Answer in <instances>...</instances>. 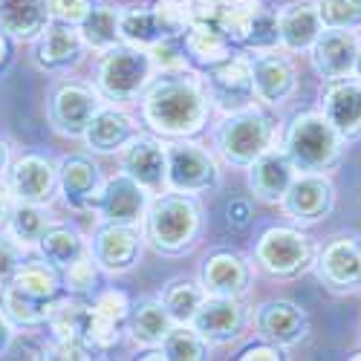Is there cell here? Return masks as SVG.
<instances>
[{
    "label": "cell",
    "instance_id": "51",
    "mask_svg": "<svg viewBox=\"0 0 361 361\" xmlns=\"http://www.w3.org/2000/svg\"><path fill=\"white\" fill-rule=\"evenodd\" d=\"M6 168H9V147L4 139H0V176L6 173Z\"/></svg>",
    "mask_w": 361,
    "mask_h": 361
},
{
    "label": "cell",
    "instance_id": "46",
    "mask_svg": "<svg viewBox=\"0 0 361 361\" xmlns=\"http://www.w3.org/2000/svg\"><path fill=\"white\" fill-rule=\"evenodd\" d=\"M191 23H214L217 0H185Z\"/></svg>",
    "mask_w": 361,
    "mask_h": 361
},
{
    "label": "cell",
    "instance_id": "40",
    "mask_svg": "<svg viewBox=\"0 0 361 361\" xmlns=\"http://www.w3.org/2000/svg\"><path fill=\"white\" fill-rule=\"evenodd\" d=\"M150 9H154L157 26H159V32L165 38H183L185 29L191 26L185 0H157Z\"/></svg>",
    "mask_w": 361,
    "mask_h": 361
},
{
    "label": "cell",
    "instance_id": "44",
    "mask_svg": "<svg viewBox=\"0 0 361 361\" xmlns=\"http://www.w3.org/2000/svg\"><path fill=\"white\" fill-rule=\"evenodd\" d=\"M44 358H73V361H84V358H93V347H90L84 338H55V347H49Z\"/></svg>",
    "mask_w": 361,
    "mask_h": 361
},
{
    "label": "cell",
    "instance_id": "18",
    "mask_svg": "<svg viewBox=\"0 0 361 361\" xmlns=\"http://www.w3.org/2000/svg\"><path fill=\"white\" fill-rule=\"evenodd\" d=\"M257 333L278 347H295L307 338L310 333V318L292 300H266L255 312Z\"/></svg>",
    "mask_w": 361,
    "mask_h": 361
},
{
    "label": "cell",
    "instance_id": "9",
    "mask_svg": "<svg viewBox=\"0 0 361 361\" xmlns=\"http://www.w3.org/2000/svg\"><path fill=\"white\" fill-rule=\"evenodd\" d=\"M130 315V298L122 289H104L87 304V321H84V341L93 350H107L118 344L122 333L128 329Z\"/></svg>",
    "mask_w": 361,
    "mask_h": 361
},
{
    "label": "cell",
    "instance_id": "19",
    "mask_svg": "<svg viewBox=\"0 0 361 361\" xmlns=\"http://www.w3.org/2000/svg\"><path fill=\"white\" fill-rule=\"evenodd\" d=\"M252 283V266L237 252H214L205 257L200 286L205 295H223V298H243Z\"/></svg>",
    "mask_w": 361,
    "mask_h": 361
},
{
    "label": "cell",
    "instance_id": "3",
    "mask_svg": "<svg viewBox=\"0 0 361 361\" xmlns=\"http://www.w3.org/2000/svg\"><path fill=\"white\" fill-rule=\"evenodd\" d=\"M344 139L318 110H307L292 118L286 130V157L298 173H324L341 157Z\"/></svg>",
    "mask_w": 361,
    "mask_h": 361
},
{
    "label": "cell",
    "instance_id": "42",
    "mask_svg": "<svg viewBox=\"0 0 361 361\" xmlns=\"http://www.w3.org/2000/svg\"><path fill=\"white\" fill-rule=\"evenodd\" d=\"M150 52V61H154L157 70L162 73H183L188 67V55L183 49V41L179 38H162L154 47L147 49Z\"/></svg>",
    "mask_w": 361,
    "mask_h": 361
},
{
    "label": "cell",
    "instance_id": "38",
    "mask_svg": "<svg viewBox=\"0 0 361 361\" xmlns=\"http://www.w3.org/2000/svg\"><path fill=\"white\" fill-rule=\"evenodd\" d=\"M84 321H87V304L75 298H61L49 315V326L55 338H84Z\"/></svg>",
    "mask_w": 361,
    "mask_h": 361
},
{
    "label": "cell",
    "instance_id": "36",
    "mask_svg": "<svg viewBox=\"0 0 361 361\" xmlns=\"http://www.w3.org/2000/svg\"><path fill=\"white\" fill-rule=\"evenodd\" d=\"M159 353L168 361H202L208 358V341L191 324H173L159 344Z\"/></svg>",
    "mask_w": 361,
    "mask_h": 361
},
{
    "label": "cell",
    "instance_id": "27",
    "mask_svg": "<svg viewBox=\"0 0 361 361\" xmlns=\"http://www.w3.org/2000/svg\"><path fill=\"white\" fill-rule=\"evenodd\" d=\"M133 136H136V125L128 113L113 110V107H99V113L90 118L81 139L96 154H122V147Z\"/></svg>",
    "mask_w": 361,
    "mask_h": 361
},
{
    "label": "cell",
    "instance_id": "41",
    "mask_svg": "<svg viewBox=\"0 0 361 361\" xmlns=\"http://www.w3.org/2000/svg\"><path fill=\"white\" fill-rule=\"evenodd\" d=\"M64 286L73 292V295H93L96 286H99V263L93 260V255H81L73 266L64 269Z\"/></svg>",
    "mask_w": 361,
    "mask_h": 361
},
{
    "label": "cell",
    "instance_id": "28",
    "mask_svg": "<svg viewBox=\"0 0 361 361\" xmlns=\"http://www.w3.org/2000/svg\"><path fill=\"white\" fill-rule=\"evenodd\" d=\"M49 23L47 0H0V29L18 41H32Z\"/></svg>",
    "mask_w": 361,
    "mask_h": 361
},
{
    "label": "cell",
    "instance_id": "8",
    "mask_svg": "<svg viewBox=\"0 0 361 361\" xmlns=\"http://www.w3.org/2000/svg\"><path fill=\"white\" fill-rule=\"evenodd\" d=\"M205 96L214 102L220 110L231 113L240 107H249L255 99V84H252V58L246 55H228L223 61L205 67Z\"/></svg>",
    "mask_w": 361,
    "mask_h": 361
},
{
    "label": "cell",
    "instance_id": "39",
    "mask_svg": "<svg viewBox=\"0 0 361 361\" xmlns=\"http://www.w3.org/2000/svg\"><path fill=\"white\" fill-rule=\"evenodd\" d=\"M326 29H361V0H315Z\"/></svg>",
    "mask_w": 361,
    "mask_h": 361
},
{
    "label": "cell",
    "instance_id": "16",
    "mask_svg": "<svg viewBox=\"0 0 361 361\" xmlns=\"http://www.w3.org/2000/svg\"><path fill=\"white\" fill-rule=\"evenodd\" d=\"M355 52H358V38L350 29H321L315 44L310 47L312 67L324 81H338L350 78L355 67Z\"/></svg>",
    "mask_w": 361,
    "mask_h": 361
},
{
    "label": "cell",
    "instance_id": "20",
    "mask_svg": "<svg viewBox=\"0 0 361 361\" xmlns=\"http://www.w3.org/2000/svg\"><path fill=\"white\" fill-rule=\"evenodd\" d=\"M102 185V171L93 159L64 157L58 165V188L64 194V202L75 212H93Z\"/></svg>",
    "mask_w": 361,
    "mask_h": 361
},
{
    "label": "cell",
    "instance_id": "6",
    "mask_svg": "<svg viewBox=\"0 0 361 361\" xmlns=\"http://www.w3.org/2000/svg\"><path fill=\"white\" fill-rule=\"evenodd\" d=\"M165 165H168V188L179 194H200L217 185L220 171L208 150L188 139H173L165 145Z\"/></svg>",
    "mask_w": 361,
    "mask_h": 361
},
{
    "label": "cell",
    "instance_id": "29",
    "mask_svg": "<svg viewBox=\"0 0 361 361\" xmlns=\"http://www.w3.org/2000/svg\"><path fill=\"white\" fill-rule=\"evenodd\" d=\"M171 326H173V318L162 307V300H139V304H130L128 333L139 347L157 350L162 338L171 333Z\"/></svg>",
    "mask_w": 361,
    "mask_h": 361
},
{
    "label": "cell",
    "instance_id": "45",
    "mask_svg": "<svg viewBox=\"0 0 361 361\" xmlns=\"http://www.w3.org/2000/svg\"><path fill=\"white\" fill-rule=\"evenodd\" d=\"M20 266V257H18V249L6 240H0V286H6L12 281V275L18 272Z\"/></svg>",
    "mask_w": 361,
    "mask_h": 361
},
{
    "label": "cell",
    "instance_id": "14",
    "mask_svg": "<svg viewBox=\"0 0 361 361\" xmlns=\"http://www.w3.org/2000/svg\"><path fill=\"white\" fill-rule=\"evenodd\" d=\"M122 173H128L147 194H162L168 188L165 145L150 136H133L122 147Z\"/></svg>",
    "mask_w": 361,
    "mask_h": 361
},
{
    "label": "cell",
    "instance_id": "21",
    "mask_svg": "<svg viewBox=\"0 0 361 361\" xmlns=\"http://www.w3.org/2000/svg\"><path fill=\"white\" fill-rule=\"evenodd\" d=\"M84 38L78 32V26L73 23H61V20H49L44 26V32L38 35V47H35V61L41 70L47 73H58V70H70L73 64L81 61L84 52Z\"/></svg>",
    "mask_w": 361,
    "mask_h": 361
},
{
    "label": "cell",
    "instance_id": "11",
    "mask_svg": "<svg viewBox=\"0 0 361 361\" xmlns=\"http://www.w3.org/2000/svg\"><path fill=\"white\" fill-rule=\"evenodd\" d=\"M99 96L93 93V87L67 81L61 87H55V93L49 99V118L55 130L70 139H81L90 118L99 113Z\"/></svg>",
    "mask_w": 361,
    "mask_h": 361
},
{
    "label": "cell",
    "instance_id": "43",
    "mask_svg": "<svg viewBox=\"0 0 361 361\" xmlns=\"http://www.w3.org/2000/svg\"><path fill=\"white\" fill-rule=\"evenodd\" d=\"M90 6H93V0H47L49 20H61V23H73V26H78L84 20Z\"/></svg>",
    "mask_w": 361,
    "mask_h": 361
},
{
    "label": "cell",
    "instance_id": "47",
    "mask_svg": "<svg viewBox=\"0 0 361 361\" xmlns=\"http://www.w3.org/2000/svg\"><path fill=\"white\" fill-rule=\"evenodd\" d=\"M237 358L240 361H275V358H283V353H281L278 344L269 341V344H252V347H246Z\"/></svg>",
    "mask_w": 361,
    "mask_h": 361
},
{
    "label": "cell",
    "instance_id": "53",
    "mask_svg": "<svg viewBox=\"0 0 361 361\" xmlns=\"http://www.w3.org/2000/svg\"><path fill=\"white\" fill-rule=\"evenodd\" d=\"M353 75L361 78V41H358V52H355V67H353Z\"/></svg>",
    "mask_w": 361,
    "mask_h": 361
},
{
    "label": "cell",
    "instance_id": "52",
    "mask_svg": "<svg viewBox=\"0 0 361 361\" xmlns=\"http://www.w3.org/2000/svg\"><path fill=\"white\" fill-rule=\"evenodd\" d=\"M6 52H9V44H6V32L0 29V64L6 61Z\"/></svg>",
    "mask_w": 361,
    "mask_h": 361
},
{
    "label": "cell",
    "instance_id": "24",
    "mask_svg": "<svg viewBox=\"0 0 361 361\" xmlns=\"http://www.w3.org/2000/svg\"><path fill=\"white\" fill-rule=\"evenodd\" d=\"M295 165L289 162L286 150L269 147L249 165V188L260 202H281L286 188L295 179Z\"/></svg>",
    "mask_w": 361,
    "mask_h": 361
},
{
    "label": "cell",
    "instance_id": "48",
    "mask_svg": "<svg viewBox=\"0 0 361 361\" xmlns=\"http://www.w3.org/2000/svg\"><path fill=\"white\" fill-rule=\"evenodd\" d=\"M226 214H228V223H231L234 228H243V226L249 223V202H243V200L231 202V205L226 208Z\"/></svg>",
    "mask_w": 361,
    "mask_h": 361
},
{
    "label": "cell",
    "instance_id": "13",
    "mask_svg": "<svg viewBox=\"0 0 361 361\" xmlns=\"http://www.w3.org/2000/svg\"><path fill=\"white\" fill-rule=\"evenodd\" d=\"M191 326L208 344H231L246 326V307L240 304V298L205 295L191 318Z\"/></svg>",
    "mask_w": 361,
    "mask_h": 361
},
{
    "label": "cell",
    "instance_id": "5",
    "mask_svg": "<svg viewBox=\"0 0 361 361\" xmlns=\"http://www.w3.org/2000/svg\"><path fill=\"white\" fill-rule=\"evenodd\" d=\"M150 75H154V61H150L147 49L130 47V44L125 47L116 44L102 58L96 84L110 102H130L139 93H145V87L150 84Z\"/></svg>",
    "mask_w": 361,
    "mask_h": 361
},
{
    "label": "cell",
    "instance_id": "50",
    "mask_svg": "<svg viewBox=\"0 0 361 361\" xmlns=\"http://www.w3.org/2000/svg\"><path fill=\"white\" fill-rule=\"evenodd\" d=\"M9 197H12V194H6L4 188H0V228H4V226H6V220H9V208H12Z\"/></svg>",
    "mask_w": 361,
    "mask_h": 361
},
{
    "label": "cell",
    "instance_id": "31",
    "mask_svg": "<svg viewBox=\"0 0 361 361\" xmlns=\"http://www.w3.org/2000/svg\"><path fill=\"white\" fill-rule=\"evenodd\" d=\"M266 12V0H217V15L214 23L220 26V32L231 41L243 47L252 26L257 18Z\"/></svg>",
    "mask_w": 361,
    "mask_h": 361
},
{
    "label": "cell",
    "instance_id": "23",
    "mask_svg": "<svg viewBox=\"0 0 361 361\" xmlns=\"http://www.w3.org/2000/svg\"><path fill=\"white\" fill-rule=\"evenodd\" d=\"M55 188H58V168L38 154L18 159L9 171V194L18 202L44 205L52 200Z\"/></svg>",
    "mask_w": 361,
    "mask_h": 361
},
{
    "label": "cell",
    "instance_id": "32",
    "mask_svg": "<svg viewBox=\"0 0 361 361\" xmlns=\"http://www.w3.org/2000/svg\"><path fill=\"white\" fill-rule=\"evenodd\" d=\"M38 246H41L44 260H47L52 269H58V272H64L67 266H73L81 255L90 252L87 243L81 240V234H78L75 228H70V226H49V228L41 234Z\"/></svg>",
    "mask_w": 361,
    "mask_h": 361
},
{
    "label": "cell",
    "instance_id": "17",
    "mask_svg": "<svg viewBox=\"0 0 361 361\" xmlns=\"http://www.w3.org/2000/svg\"><path fill=\"white\" fill-rule=\"evenodd\" d=\"M142 252V237L133 226H110L104 223V228H99V234L93 237V246L90 255L99 263V269L110 275H125L136 266Z\"/></svg>",
    "mask_w": 361,
    "mask_h": 361
},
{
    "label": "cell",
    "instance_id": "25",
    "mask_svg": "<svg viewBox=\"0 0 361 361\" xmlns=\"http://www.w3.org/2000/svg\"><path fill=\"white\" fill-rule=\"evenodd\" d=\"M318 275L338 292L361 289V246L350 237L333 240L318 257Z\"/></svg>",
    "mask_w": 361,
    "mask_h": 361
},
{
    "label": "cell",
    "instance_id": "49",
    "mask_svg": "<svg viewBox=\"0 0 361 361\" xmlns=\"http://www.w3.org/2000/svg\"><path fill=\"white\" fill-rule=\"evenodd\" d=\"M9 347H12V321L4 315V310H0V355H4Z\"/></svg>",
    "mask_w": 361,
    "mask_h": 361
},
{
    "label": "cell",
    "instance_id": "12",
    "mask_svg": "<svg viewBox=\"0 0 361 361\" xmlns=\"http://www.w3.org/2000/svg\"><path fill=\"white\" fill-rule=\"evenodd\" d=\"M147 205L150 194L139 183H133L128 173H116L102 185L96 212L110 226H136L139 220H145Z\"/></svg>",
    "mask_w": 361,
    "mask_h": 361
},
{
    "label": "cell",
    "instance_id": "7",
    "mask_svg": "<svg viewBox=\"0 0 361 361\" xmlns=\"http://www.w3.org/2000/svg\"><path fill=\"white\" fill-rule=\"evenodd\" d=\"M255 260L266 269L269 275L278 278H292L298 272H304L312 260V243L304 231L275 226L260 234L255 246Z\"/></svg>",
    "mask_w": 361,
    "mask_h": 361
},
{
    "label": "cell",
    "instance_id": "1",
    "mask_svg": "<svg viewBox=\"0 0 361 361\" xmlns=\"http://www.w3.org/2000/svg\"><path fill=\"white\" fill-rule=\"evenodd\" d=\"M142 116L157 130L171 139H188L202 130L208 118V96L202 81L183 73H162L145 87Z\"/></svg>",
    "mask_w": 361,
    "mask_h": 361
},
{
    "label": "cell",
    "instance_id": "15",
    "mask_svg": "<svg viewBox=\"0 0 361 361\" xmlns=\"http://www.w3.org/2000/svg\"><path fill=\"white\" fill-rule=\"evenodd\" d=\"M321 113L344 142L361 139V78L326 81L321 96Z\"/></svg>",
    "mask_w": 361,
    "mask_h": 361
},
{
    "label": "cell",
    "instance_id": "37",
    "mask_svg": "<svg viewBox=\"0 0 361 361\" xmlns=\"http://www.w3.org/2000/svg\"><path fill=\"white\" fill-rule=\"evenodd\" d=\"M202 298H205V292H202L200 283L179 278V281H173V283H168L162 289L159 300H162V307L168 310V315L173 318V324H191L197 307L202 304Z\"/></svg>",
    "mask_w": 361,
    "mask_h": 361
},
{
    "label": "cell",
    "instance_id": "2",
    "mask_svg": "<svg viewBox=\"0 0 361 361\" xmlns=\"http://www.w3.org/2000/svg\"><path fill=\"white\" fill-rule=\"evenodd\" d=\"M147 240L150 246L162 255H183L197 243V234L202 226L200 205L191 200V194H159L147 205Z\"/></svg>",
    "mask_w": 361,
    "mask_h": 361
},
{
    "label": "cell",
    "instance_id": "26",
    "mask_svg": "<svg viewBox=\"0 0 361 361\" xmlns=\"http://www.w3.org/2000/svg\"><path fill=\"white\" fill-rule=\"evenodd\" d=\"M321 29L324 23L312 0H295L278 9V38L289 52H310Z\"/></svg>",
    "mask_w": 361,
    "mask_h": 361
},
{
    "label": "cell",
    "instance_id": "35",
    "mask_svg": "<svg viewBox=\"0 0 361 361\" xmlns=\"http://www.w3.org/2000/svg\"><path fill=\"white\" fill-rule=\"evenodd\" d=\"M49 214L44 212L41 205L35 202H18L9 208V220H6V228L12 234L15 243L20 246H32L41 240V234L49 228Z\"/></svg>",
    "mask_w": 361,
    "mask_h": 361
},
{
    "label": "cell",
    "instance_id": "33",
    "mask_svg": "<svg viewBox=\"0 0 361 361\" xmlns=\"http://www.w3.org/2000/svg\"><path fill=\"white\" fill-rule=\"evenodd\" d=\"M78 32L87 47H93L99 52L113 49L122 35H118V9L113 6H90L84 20L78 23Z\"/></svg>",
    "mask_w": 361,
    "mask_h": 361
},
{
    "label": "cell",
    "instance_id": "10",
    "mask_svg": "<svg viewBox=\"0 0 361 361\" xmlns=\"http://www.w3.org/2000/svg\"><path fill=\"white\" fill-rule=\"evenodd\" d=\"M281 205L286 217L295 223H318L333 212L336 185L326 173H295Z\"/></svg>",
    "mask_w": 361,
    "mask_h": 361
},
{
    "label": "cell",
    "instance_id": "34",
    "mask_svg": "<svg viewBox=\"0 0 361 361\" xmlns=\"http://www.w3.org/2000/svg\"><path fill=\"white\" fill-rule=\"evenodd\" d=\"M118 35L130 47H142L150 49L157 41H162L165 35L159 32L154 9H142V6H130L118 12Z\"/></svg>",
    "mask_w": 361,
    "mask_h": 361
},
{
    "label": "cell",
    "instance_id": "30",
    "mask_svg": "<svg viewBox=\"0 0 361 361\" xmlns=\"http://www.w3.org/2000/svg\"><path fill=\"white\" fill-rule=\"evenodd\" d=\"M179 41H183L188 61L200 64L202 70L231 55V41L220 32L217 23H191Z\"/></svg>",
    "mask_w": 361,
    "mask_h": 361
},
{
    "label": "cell",
    "instance_id": "22",
    "mask_svg": "<svg viewBox=\"0 0 361 361\" xmlns=\"http://www.w3.org/2000/svg\"><path fill=\"white\" fill-rule=\"evenodd\" d=\"M252 84L257 102L283 104L298 90V73L289 58L278 52H257V58H252Z\"/></svg>",
    "mask_w": 361,
    "mask_h": 361
},
{
    "label": "cell",
    "instance_id": "4",
    "mask_svg": "<svg viewBox=\"0 0 361 361\" xmlns=\"http://www.w3.org/2000/svg\"><path fill=\"white\" fill-rule=\"evenodd\" d=\"M220 157L234 168H249L263 150L272 147V118L257 107L231 110L214 133Z\"/></svg>",
    "mask_w": 361,
    "mask_h": 361
}]
</instances>
